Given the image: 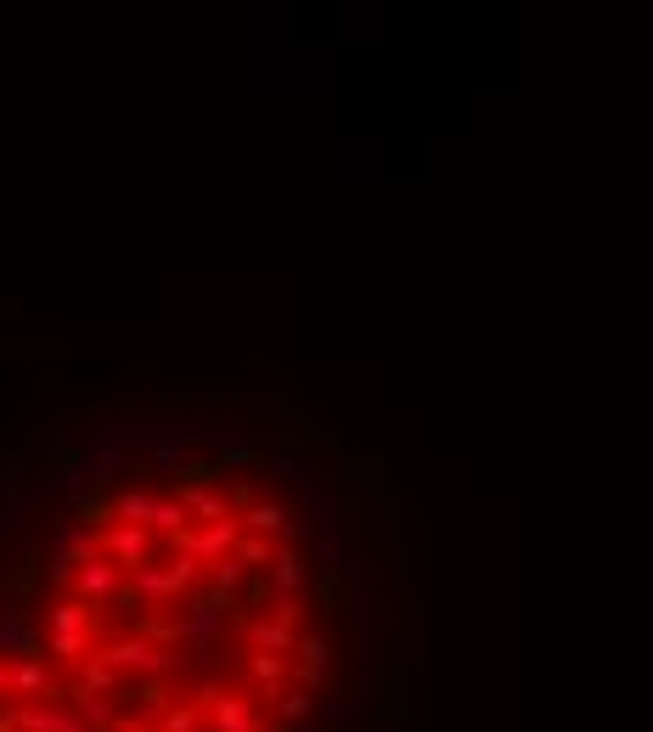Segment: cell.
Returning a JSON list of instances; mask_svg holds the SVG:
<instances>
[{"instance_id":"6da1fadb","label":"cell","mask_w":653,"mask_h":732,"mask_svg":"<svg viewBox=\"0 0 653 732\" xmlns=\"http://www.w3.org/2000/svg\"><path fill=\"white\" fill-rule=\"evenodd\" d=\"M113 524H136V530H158V535H175L186 530V507L175 496H158V491H113Z\"/></svg>"},{"instance_id":"7a4b0ae2","label":"cell","mask_w":653,"mask_h":732,"mask_svg":"<svg viewBox=\"0 0 653 732\" xmlns=\"http://www.w3.org/2000/svg\"><path fill=\"white\" fill-rule=\"evenodd\" d=\"M97 660H102L108 671H119V676H169V671H175V654L141 643V636H113V643L97 649Z\"/></svg>"},{"instance_id":"3957f363","label":"cell","mask_w":653,"mask_h":732,"mask_svg":"<svg viewBox=\"0 0 653 732\" xmlns=\"http://www.w3.org/2000/svg\"><path fill=\"white\" fill-rule=\"evenodd\" d=\"M97 546H102V558H108V564H119L125 575H130V570H141V564H152V535H147V530H136V524H108V530L97 535Z\"/></svg>"},{"instance_id":"277c9868","label":"cell","mask_w":653,"mask_h":732,"mask_svg":"<svg viewBox=\"0 0 653 732\" xmlns=\"http://www.w3.org/2000/svg\"><path fill=\"white\" fill-rule=\"evenodd\" d=\"M46 631H73V636H97L108 631V609L102 603H79V597H57L51 609H46Z\"/></svg>"},{"instance_id":"5b68a950","label":"cell","mask_w":653,"mask_h":732,"mask_svg":"<svg viewBox=\"0 0 653 732\" xmlns=\"http://www.w3.org/2000/svg\"><path fill=\"white\" fill-rule=\"evenodd\" d=\"M130 575L119 570V564H108V558H90V564H79L73 570V581H68V597H79V603H113V592L125 586Z\"/></svg>"},{"instance_id":"8992f818","label":"cell","mask_w":653,"mask_h":732,"mask_svg":"<svg viewBox=\"0 0 653 732\" xmlns=\"http://www.w3.org/2000/svg\"><path fill=\"white\" fill-rule=\"evenodd\" d=\"M0 654L40 660V631L29 625V603H18V597L0 603Z\"/></svg>"},{"instance_id":"52a82bcc","label":"cell","mask_w":653,"mask_h":732,"mask_svg":"<svg viewBox=\"0 0 653 732\" xmlns=\"http://www.w3.org/2000/svg\"><path fill=\"white\" fill-rule=\"evenodd\" d=\"M204 732H265V710L243 693H220L209 710H204Z\"/></svg>"},{"instance_id":"ba28073f","label":"cell","mask_w":653,"mask_h":732,"mask_svg":"<svg viewBox=\"0 0 653 732\" xmlns=\"http://www.w3.org/2000/svg\"><path fill=\"white\" fill-rule=\"evenodd\" d=\"M294 682H299V693H321V682H327V636H316V631H299V643H294Z\"/></svg>"},{"instance_id":"9c48e42d","label":"cell","mask_w":653,"mask_h":732,"mask_svg":"<svg viewBox=\"0 0 653 732\" xmlns=\"http://www.w3.org/2000/svg\"><path fill=\"white\" fill-rule=\"evenodd\" d=\"M237 518V530H248V535H259V541H288L294 535V513L283 507V502H254V507H243V513H231Z\"/></svg>"},{"instance_id":"30bf717a","label":"cell","mask_w":653,"mask_h":732,"mask_svg":"<svg viewBox=\"0 0 653 732\" xmlns=\"http://www.w3.org/2000/svg\"><path fill=\"white\" fill-rule=\"evenodd\" d=\"M237 625H243V636H248V649L254 654H276V660H283V654H294V643H299V631H288V625H276L270 614H237Z\"/></svg>"},{"instance_id":"8fae6325","label":"cell","mask_w":653,"mask_h":732,"mask_svg":"<svg viewBox=\"0 0 653 732\" xmlns=\"http://www.w3.org/2000/svg\"><path fill=\"white\" fill-rule=\"evenodd\" d=\"M18 732H85V721L68 710V699H51V704H18Z\"/></svg>"},{"instance_id":"7c38bea8","label":"cell","mask_w":653,"mask_h":732,"mask_svg":"<svg viewBox=\"0 0 653 732\" xmlns=\"http://www.w3.org/2000/svg\"><path fill=\"white\" fill-rule=\"evenodd\" d=\"M310 581V564H305V553H294V546H276L270 553V592L276 597H299V586Z\"/></svg>"},{"instance_id":"4fadbf2b","label":"cell","mask_w":653,"mask_h":732,"mask_svg":"<svg viewBox=\"0 0 653 732\" xmlns=\"http://www.w3.org/2000/svg\"><path fill=\"white\" fill-rule=\"evenodd\" d=\"M237 518H220V524H192V553H198V564H220L231 546H237Z\"/></svg>"},{"instance_id":"5bb4252c","label":"cell","mask_w":653,"mask_h":732,"mask_svg":"<svg viewBox=\"0 0 653 732\" xmlns=\"http://www.w3.org/2000/svg\"><path fill=\"white\" fill-rule=\"evenodd\" d=\"M175 502L186 507V518H198V524H220V518H231L226 496L209 491V485H175Z\"/></svg>"},{"instance_id":"9a60e30c","label":"cell","mask_w":653,"mask_h":732,"mask_svg":"<svg viewBox=\"0 0 653 732\" xmlns=\"http://www.w3.org/2000/svg\"><path fill=\"white\" fill-rule=\"evenodd\" d=\"M68 710L85 721V732H108V726L125 715V710H119V699H97V693H79V688L68 693Z\"/></svg>"},{"instance_id":"2e32d148","label":"cell","mask_w":653,"mask_h":732,"mask_svg":"<svg viewBox=\"0 0 653 732\" xmlns=\"http://www.w3.org/2000/svg\"><path fill=\"white\" fill-rule=\"evenodd\" d=\"M57 553H62V558H73V564H90V558H102V546H97V530H85V524L62 518V524H57Z\"/></svg>"},{"instance_id":"e0dca14e","label":"cell","mask_w":653,"mask_h":732,"mask_svg":"<svg viewBox=\"0 0 653 732\" xmlns=\"http://www.w3.org/2000/svg\"><path fill=\"white\" fill-rule=\"evenodd\" d=\"M130 592H136L141 603H175V586H169V570H164V564L130 570Z\"/></svg>"},{"instance_id":"ac0fdd59","label":"cell","mask_w":653,"mask_h":732,"mask_svg":"<svg viewBox=\"0 0 653 732\" xmlns=\"http://www.w3.org/2000/svg\"><path fill=\"white\" fill-rule=\"evenodd\" d=\"M248 671H254V682H259V699L276 704V693H283V682H288V660H276V654H248Z\"/></svg>"},{"instance_id":"d6986e66","label":"cell","mask_w":653,"mask_h":732,"mask_svg":"<svg viewBox=\"0 0 653 732\" xmlns=\"http://www.w3.org/2000/svg\"><path fill=\"white\" fill-rule=\"evenodd\" d=\"M40 649H46L57 665H79V660H90V636H73V631H46V636H40Z\"/></svg>"},{"instance_id":"ffe728a7","label":"cell","mask_w":653,"mask_h":732,"mask_svg":"<svg viewBox=\"0 0 653 732\" xmlns=\"http://www.w3.org/2000/svg\"><path fill=\"white\" fill-rule=\"evenodd\" d=\"M130 699H136V704L147 710V715H164V710L175 704V688H169V676H136Z\"/></svg>"},{"instance_id":"44dd1931","label":"cell","mask_w":653,"mask_h":732,"mask_svg":"<svg viewBox=\"0 0 653 732\" xmlns=\"http://www.w3.org/2000/svg\"><path fill=\"white\" fill-rule=\"evenodd\" d=\"M73 671H79V693H97V699L119 693V671H108V665H102L97 654H90V660H79Z\"/></svg>"},{"instance_id":"7402d4cb","label":"cell","mask_w":653,"mask_h":732,"mask_svg":"<svg viewBox=\"0 0 653 732\" xmlns=\"http://www.w3.org/2000/svg\"><path fill=\"white\" fill-rule=\"evenodd\" d=\"M192 451H198V428H192V434H164V439L152 445V463H158V468L169 474V468H180V463H186V456H192Z\"/></svg>"},{"instance_id":"603a6c76","label":"cell","mask_w":653,"mask_h":732,"mask_svg":"<svg viewBox=\"0 0 653 732\" xmlns=\"http://www.w3.org/2000/svg\"><path fill=\"white\" fill-rule=\"evenodd\" d=\"M316 575H321V609H327V614H344V592H349V581L338 575V564H316Z\"/></svg>"},{"instance_id":"cb8c5ba5","label":"cell","mask_w":653,"mask_h":732,"mask_svg":"<svg viewBox=\"0 0 653 732\" xmlns=\"http://www.w3.org/2000/svg\"><path fill=\"white\" fill-rule=\"evenodd\" d=\"M243 575H248V570H243V564H237V558L226 553L220 564H209V592H226V597H237V586H243Z\"/></svg>"},{"instance_id":"d4e9b609","label":"cell","mask_w":653,"mask_h":732,"mask_svg":"<svg viewBox=\"0 0 653 732\" xmlns=\"http://www.w3.org/2000/svg\"><path fill=\"white\" fill-rule=\"evenodd\" d=\"M231 558H237L243 570H259V564H270V541H259V535H237Z\"/></svg>"},{"instance_id":"484cf974","label":"cell","mask_w":653,"mask_h":732,"mask_svg":"<svg viewBox=\"0 0 653 732\" xmlns=\"http://www.w3.org/2000/svg\"><path fill=\"white\" fill-rule=\"evenodd\" d=\"M34 581H40V553H23V558H18V570H12V597H18V603H29Z\"/></svg>"},{"instance_id":"4316f807","label":"cell","mask_w":653,"mask_h":732,"mask_svg":"<svg viewBox=\"0 0 653 732\" xmlns=\"http://www.w3.org/2000/svg\"><path fill=\"white\" fill-rule=\"evenodd\" d=\"M276 710H283L288 726H299V721L316 710V693H299V688H294V693H276Z\"/></svg>"},{"instance_id":"83f0119b","label":"cell","mask_w":653,"mask_h":732,"mask_svg":"<svg viewBox=\"0 0 653 732\" xmlns=\"http://www.w3.org/2000/svg\"><path fill=\"white\" fill-rule=\"evenodd\" d=\"M79 463H85V451L62 439V445H51V456H46V474H57V479H68V474H73Z\"/></svg>"},{"instance_id":"f1b7e54d","label":"cell","mask_w":653,"mask_h":732,"mask_svg":"<svg viewBox=\"0 0 653 732\" xmlns=\"http://www.w3.org/2000/svg\"><path fill=\"white\" fill-rule=\"evenodd\" d=\"M158 732H204V715L192 710V704H169L164 710V726Z\"/></svg>"},{"instance_id":"f546056e","label":"cell","mask_w":653,"mask_h":732,"mask_svg":"<svg viewBox=\"0 0 653 732\" xmlns=\"http://www.w3.org/2000/svg\"><path fill=\"white\" fill-rule=\"evenodd\" d=\"M270 620H276V625H288V631H299V620H305V603H299V597H276Z\"/></svg>"},{"instance_id":"4dcf8cb0","label":"cell","mask_w":653,"mask_h":732,"mask_svg":"<svg viewBox=\"0 0 653 732\" xmlns=\"http://www.w3.org/2000/svg\"><path fill=\"white\" fill-rule=\"evenodd\" d=\"M73 570H79L73 558H62V553H51V581H57L62 592H68V581H73Z\"/></svg>"},{"instance_id":"1f68e13d","label":"cell","mask_w":653,"mask_h":732,"mask_svg":"<svg viewBox=\"0 0 653 732\" xmlns=\"http://www.w3.org/2000/svg\"><path fill=\"white\" fill-rule=\"evenodd\" d=\"M265 597H270V586H265V581H248V592H243V603H265ZM243 603H237V609H243Z\"/></svg>"},{"instance_id":"d6a6232c","label":"cell","mask_w":653,"mask_h":732,"mask_svg":"<svg viewBox=\"0 0 653 732\" xmlns=\"http://www.w3.org/2000/svg\"><path fill=\"white\" fill-rule=\"evenodd\" d=\"M0 732H18V704H7V710H0Z\"/></svg>"},{"instance_id":"836d02e7","label":"cell","mask_w":653,"mask_h":732,"mask_svg":"<svg viewBox=\"0 0 653 732\" xmlns=\"http://www.w3.org/2000/svg\"><path fill=\"white\" fill-rule=\"evenodd\" d=\"M0 699H7V660H0Z\"/></svg>"}]
</instances>
